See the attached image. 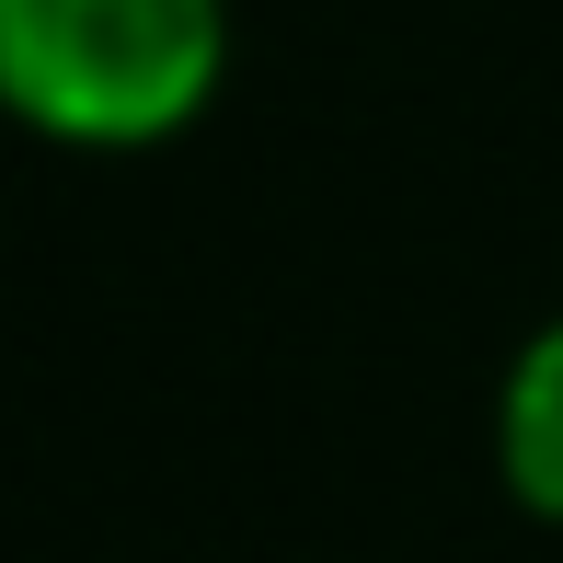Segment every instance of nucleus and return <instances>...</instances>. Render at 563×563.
<instances>
[{
	"label": "nucleus",
	"instance_id": "nucleus-1",
	"mask_svg": "<svg viewBox=\"0 0 563 563\" xmlns=\"http://www.w3.org/2000/svg\"><path fill=\"white\" fill-rule=\"evenodd\" d=\"M230 69V0H0V104L69 150H150Z\"/></svg>",
	"mask_w": 563,
	"mask_h": 563
},
{
	"label": "nucleus",
	"instance_id": "nucleus-2",
	"mask_svg": "<svg viewBox=\"0 0 563 563\" xmlns=\"http://www.w3.org/2000/svg\"><path fill=\"white\" fill-rule=\"evenodd\" d=\"M495 472H506V495L529 518L563 529V322H541L518 345V368L495 391Z\"/></svg>",
	"mask_w": 563,
	"mask_h": 563
}]
</instances>
